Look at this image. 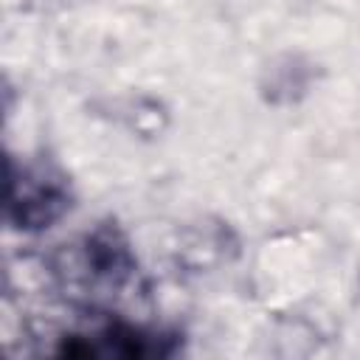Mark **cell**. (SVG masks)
I'll use <instances>...</instances> for the list:
<instances>
[{"label":"cell","mask_w":360,"mask_h":360,"mask_svg":"<svg viewBox=\"0 0 360 360\" xmlns=\"http://www.w3.org/2000/svg\"><path fill=\"white\" fill-rule=\"evenodd\" d=\"M267 87V98L270 101H292L304 93L307 87V70L298 68V59L287 56L281 68H270V84Z\"/></svg>","instance_id":"obj_3"},{"label":"cell","mask_w":360,"mask_h":360,"mask_svg":"<svg viewBox=\"0 0 360 360\" xmlns=\"http://www.w3.org/2000/svg\"><path fill=\"white\" fill-rule=\"evenodd\" d=\"M135 276V259L124 233L112 225H101L73 245H62L53 256V278L62 292L84 307L101 309L110 304Z\"/></svg>","instance_id":"obj_1"},{"label":"cell","mask_w":360,"mask_h":360,"mask_svg":"<svg viewBox=\"0 0 360 360\" xmlns=\"http://www.w3.org/2000/svg\"><path fill=\"white\" fill-rule=\"evenodd\" d=\"M70 208L68 188L62 180L39 172L22 169V174L11 172L8 180V217L22 231H42L56 222Z\"/></svg>","instance_id":"obj_2"}]
</instances>
